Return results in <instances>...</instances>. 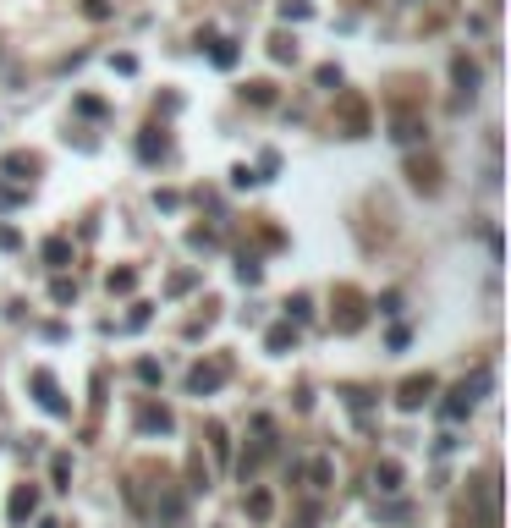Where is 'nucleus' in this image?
Segmentation results:
<instances>
[{"instance_id":"30","label":"nucleus","mask_w":511,"mask_h":528,"mask_svg":"<svg viewBox=\"0 0 511 528\" xmlns=\"http://www.w3.org/2000/svg\"><path fill=\"white\" fill-rule=\"evenodd\" d=\"M110 66H116L122 77H132V72H138V55H127V50H122V55H110Z\"/></svg>"},{"instance_id":"26","label":"nucleus","mask_w":511,"mask_h":528,"mask_svg":"<svg viewBox=\"0 0 511 528\" xmlns=\"http://www.w3.org/2000/svg\"><path fill=\"white\" fill-rule=\"evenodd\" d=\"M17 204H28V193H17V188L0 182V210H17Z\"/></svg>"},{"instance_id":"16","label":"nucleus","mask_w":511,"mask_h":528,"mask_svg":"<svg viewBox=\"0 0 511 528\" xmlns=\"http://www.w3.org/2000/svg\"><path fill=\"white\" fill-rule=\"evenodd\" d=\"M269 55H275L281 66H286V61H297V39H286V33H275V39H269Z\"/></svg>"},{"instance_id":"11","label":"nucleus","mask_w":511,"mask_h":528,"mask_svg":"<svg viewBox=\"0 0 511 528\" xmlns=\"http://www.w3.org/2000/svg\"><path fill=\"white\" fill-rule=\"evenodd\" d=\"M0 171H11V176H17V182H28V176H33V171H39V160H33V154H6V160H0Z\"/></svg>"},{"instance_id":"14","label":"nucleus","mask_w":511,"mask_h":528,"mask_svg":"<svg viewBox=\"0 0 511 528\" xmlns=\"http://www.w3.org/2000/svg\"><path fill=\"white\" fill-rule=\"evenodd\" d=\"M66 259H72V242H66V237H50V242H44V264H55V270H61Z\"/></svg>"},{"instance_id":"9","label":"nucleus","mask_w":511,"mask_h":528,"mask_svg":"<svg viewBox=\"0 0 511 528\" xmlns=\"http://www.w3.org/2000/svg\"><path fill=\"white\" fill-rule=\"evenodd\" d=\"M451 77H456V88L473 99V88H478V66H473L468 55H456V61H451Z\"/></svg>"},{"instance_id":"21","label":"nucleus","mask_w":511,"mask_h":528,"mask_svg":"<svg viewBox=\"0 0 511 528\" xmlns=\"http://www.w3.org/2000/svg\"><path fill=\"white\" fill-rule=\"evenodd\" d=\"M50 479H55V490H72L66 485V479H72V457H55V463H50Z\"/></svg>"},{"instance_id":"17","label":"nucleus","mask_w":511,"mask_h":528,"mask_svg":"<svg viewBox=\"0 0 511 528\" xmlns=\"http://www.w3.org/2000/svg\"><path fill=\"white\" fill-rule=\"evenodd\" d=\"M308 17H313L308 0H281V22H308Z\"/></svg>"},{"instance_id":"27","label":"nucleus","mask_w":511,"mask_h":528,"mask_svg":"<svg viewBox=\"0 0 511 528\" xmlns=\"http://www.w3.org/2000/svg\"><path fill=\"white\" fill-rule=\"evenodd\" d=\"M259 182V171H247V166H231V188H253Z\"/></svg>"},{"instance_id":"4","label":"nucleus","mask_w":511,"mask_h":528,"mask_svg":"<svg viewBox=\"0 0 511 528\" xmlns=\"http://www.w3.org/2000/svg\"><path fill=\"white\" fill-rule=\"evenodd\" d=\"M220 380H225V363L220 358H215V363H193V369H187V391H193V397L220 391Z\"/></svg>"},{"instance_id":"18","label":"nucleus","mask_w":511,"mask_h":528,"mask_svg":"<svg viewBox=\"0 0 511 528\" xmlns=\"http://www.w3.org/2000/svg\"><path fill=\"white\" fill-rule=\"evenodd\" d=\"M242 94L253 99V105H275V83H264V77H259V83H247Z\"/></svg>"},{"instance_id":"8","label":"nucleus","mask_w":511,"mask_h":528,"mask_svg":"<svg viewBox=\"0 0 511 528\" xmlns=\"http://www.w3.org/2000/svg\"><path fill=\"white\" fill-rule=\"evenodd\" d=\"M264 347H269V352H286V347H297V325H291V319H281V325H269Z\"/></svg>"},{"instance_id":"19","label":"nucleus","mask_w":511,"mask_h":528,"mask_svg":"<svg viewBox=\"0 0 511 528\" xmlns=\"http://www.w3.org/2000/svg\"><path fill=\"white\" fill-rule=\"evenodd\" d=\"M259 275H264V270H259V259H237V281H242V286H259Z\"/></svg>"},{"instance_id":"1","label":"nucleus","mask_w":511,"mask_h":528,"mask_svg":"<svg viewBox=\"0 0 511 528\" xmlns=\"http://www.w3.org/2000/svg\"><path fill=\"white\" fill-rule=\"evenodd\" d=\"M28 385H33V397H39V407L50 413V419H66V413H72V402L61 397V385H55V375H50V369H33V375H28Z\"/></svg>"},{"instance_id":"25","label":"nucleus","mask_w":511,"mask_h":528,"mask_svg":"<svg viewBox=\"0 0 511 528\" xmlns=\"http://www.w3.org/2000/svg\"><path fill=\"white\" fill-rule=\"evenodd\" d=\"M149 314H154L149 303H132V314H127V330H144V325H149Z\"/></svg>"},{"instance_id":"23","label":"nucleus","mask_w":511,"mask_h":528,"mask_svg":"<svg viewBox=\"0 0 511 528\" xmlns=\"http://www.w3.org/2000/svg\"><path fill=\"white\" fill-rule=\"evenodd\" d=\"M380 517H385V523H407L412 507H407V501H390V507H380Z\"/></svg>"},{"instance_id":"28","label":"nucleus","mask_w":511,"mask_h":528,"mask_svg":"<svg viewBox=\"0 0 511 528\" xmlns=\"http://www.w3.org/2000/svg\"><path fill=\"white\" fill-rule=\"evenodd\" d=\"M308 479H313V490H325V485H330V463H325V457L308 468Z\"/></svg>"},{"instance_id":"13","label":"nucleus","mask_w":511,"mask_h":528,"mask_svg":"<svg viewBox=\"0 0 511 528\" xmlns=\"http://www.w3.org/2000/svg\"><path fill=\"white\" fill-rule=\"evenodd\" d=\"M104 286H110V297H127L132 286H138V270H110V275H104Z\"/></svg>"},{"instance_id":"24","label":"nucleus","mask_w":511,"mask_h":528,"mask_svg":"<svg viewBox=\"0 0 511 528\" xmlns=\"http://www.w3.org/2000/svg\"><path fill=\"white\" fill-rule=\"evenodd\" d=\"M22 248V232L17 226H0V254H17Z\"/></svg>"},{"instance_id":"3","label":"nucleus","mask_w":511,"mask_h":528,"mask_svg":"<svg viewBox=\"0 0 511 528\" xmlns=\"http://www.w3.org/2000/svg\"><path fill=\"white\" fill-rule=\"evenodd\" d=\"M429 397H434V375H412V380H402V391H396V407H402V413H418Z\"/></svg>"},{"instance_id":"20","label":"nucleus","mask_w":511,"mask_h":528,"mask_svg":"<svg viewBox=\"0 0 511 528\" xmlns=\"http://www.w3.org/2000/svg\"><path fill=\"white\" fill-rule=\"evenodd\" d=\"M50 297H55V303H72V297H77V281L55 275V281H50Z\"/></svg>"},{"instance_id":"32","label":"nucleus","mask_w":511,"mask_h":528,"mask_svg":"<svg viewBox=\"0 0 511 528\" xmlns=\"http://www.w3.org/2000/svg\"><path fill=\"white\" fill-rule=\"evenodd\" d=\"M82 11H88V17L99 22V17H110V0H82Z\"/></svg>"},{"instance_id":"33","label":"nucleus","mask_w":511,"mask_h":528,"mask_svg":"<svg viewBox=\"0 0 511 528\" xmlns=\"http://www.w3.org/2000/svg\"><path fill=\"white\" fill-rule=\"evenodd\" d=\"M286 319H308V297H291V303H286Z\"/></svg>"},{"instance_id":"12","label":"nucleus","mask_w":511,"mask_h":528,"mask_svg":"<svg viewBox=\"0 0 511 528\" xmlns=\"http://www.w3.org/2000/svg\"><path fill=\"white\" fill-rule=\"evenodd\" d=\"M374 485L385 490V495H390V490H402V463H390V457H385V463L374 468Z\"/></svg>"},{"instance_id":"6","label":"nucleus","mask_w":511,"mask_h":528,"mask_svg":"<svg viewBox=\"0 0 511 528\" xmlns=\"http://www.w3.org/2000/svg\"><path fill=\"white\" fill-rule=\"evenodd\" d=\"M138 429H144V435H171V429H176V419H171V407L149 402L144 413H138Z\"/></svg>"},{"instance_id":"29","label":"nucleus","mask_w":511,"mask_h":528,"mask_svg":"<svg viewBox=\"0 0 511 528\" xmlns=\"http://www.w3.org/2000/svg\"><path fill=\"white\" fill-rule=\"evenodd\" d=\"M138 380H144V385H160V363L144 358V363H138Z\"/></svg>"},{"instance_id":"15","label":"nucleus","mask_w":511,"mask_h":528,"mask_svg":"<svg viewBox=\"0 0 511 528\" xmlns=\"http://www.w3.org/2000/svg\"><path fill=\"white\" fill-rule=\"evenodd\" d=\"M237 55H242V50H237V44H231V39H220V44H215V50H209V61L220 66V72H231V66H237Z\"/></svg>"},{"instance_id":"31","label":"nucleus","mask_w":511,"mask_h":528,"mask_svg":"<svg viewBox=\"0 0 511 528\" xmlns=\"http://www.w3.org/2000/svg\"><path fill=\"white\" fill-rule=\"evenodd\" d=\"M77 110H82V116H104V99H94V94H82V99H77Z\"/></svg>"},{"instance_id":"2","label":"nucleus","mask_w":511,"mask_h":528,"mask_svg":"<svg viewBox=\"0 0 511 528\" xmlns=\"http://www.w3.org/2000/svg\"><path fill=\"white\" fill-rule=\"evenodd\" d=\"M484 385H490L484 375H473V385L462 380V385H456V391H451L446 402H440V419H446V424H462V419L473 413V402H478V391H484Z\"/></svg>"},{"instance_id":"22","label":"nucleus","mask_w":511,"mask_h":528,"mask_svg":"<svg viewBox=\"0 0 511 528\" xmlns=\"http://www.w3.org/2000/svg\"><path fill=\"white\" fill-rule=\"evenodd\" d=\"M313 83H319V88H341V66H319V72H313Z\"/></svg>"},{"instance_id":"7","label":"nucleus","mask_w":511,"mask_h":528,"mask_svg":"<svg viewBox=\"0 0 511 528\" xmlns=\"http://www.w3.org/2000/svg\"><path fill=\"white\" fill-rule=\"evenodd\" d=\"M165 154H171V138H165L160 127L138 132V160H144V166H154V160H165Z\"/></svg>"},{"instance_id":"10","label":"nucleus","mask_w":511,"mask_h":528,"mask_svg":"<svg viewBox=\"0 0 511 528\" xmlns=\"http://www.w3.org/2000/svg\"><path fill=\"white\" fill-rule=\"evenodd\" d=\"M247 517H253V523H269V517H275V495H269V490H253V495H247Z\"/></svg>"},{"instance_id":"5","label":"nucleus","mask_w":511,"mask_h":528,"mask_svg":"<svg viewBox=\"0 0 511 528\" xmlns=\"http://www.w3.org/2000/svg\"><path fill=\"white\" fill-rule=\"evenodd\" d=\"M33 512H39V490H33V485H17V490H11V501H6V517H11V528H22Z\"/></svg>"}]
</instances>
